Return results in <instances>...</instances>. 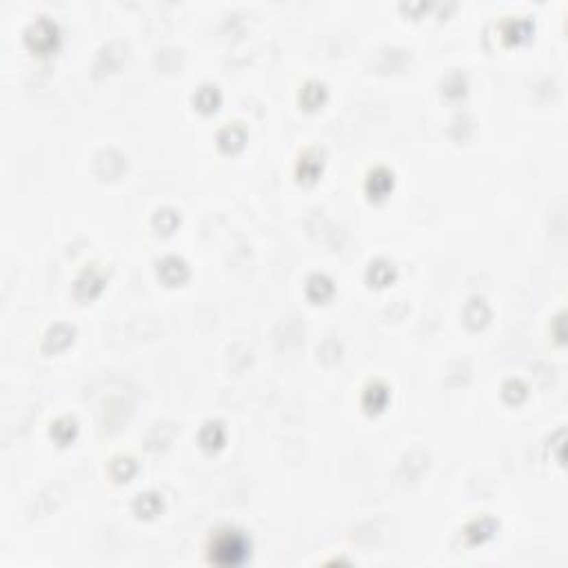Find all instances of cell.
Instances as JSON below:
<instances>
[{
	"label": "cell",
	"mask_w": 568,
	"mask_h": 568,
	"mask_svg": "<svg viewBox=\"0 0 568 568\" xmlns=\"http://www.w3.org/2000/svg\"><path fill=\"white\" fill-rule=\"evenodd\" d=\"M242 555H244V546L240 544V539H231V542H217L215 546V560L220 562V564H235V562H240L242 560Z\"/></svg>",
	"instance_id": "cell-1"
}]
</instances>
